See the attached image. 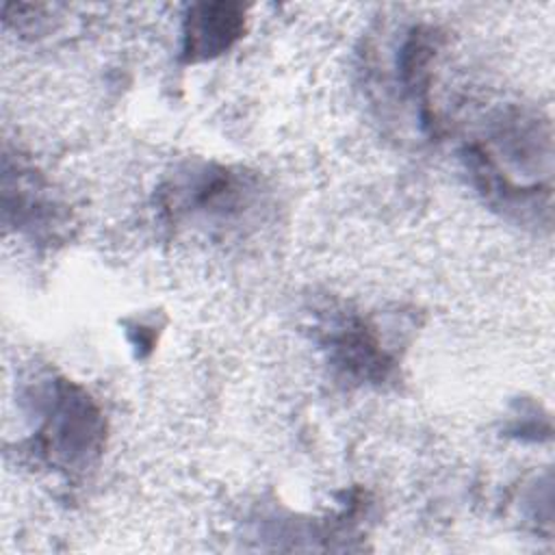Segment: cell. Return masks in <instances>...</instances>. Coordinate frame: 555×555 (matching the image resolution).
Wrapping results in <instances>:
<instances>
[{
    "label": "cell",
    "instance_id": "obj_1",
    "mask_svg": "<svg viewBox=\"0 0 555 555\" xmlns=\"http://www.w3.org/2000/svg\"><path fill=\"white\" fill-rule=\"evenodd\" d=\"M41 438L46 453L54 460H85L100 442L98 412L85 395H78L74 388H63Z\"/></svg>",
    "mask_w": 555,
    "mask_h": 555
},
{
    "label": "cell",
    "instance_id": "obj_2",
    "mask_svg": "<svg viewBox=\"0 0 555 555\" xmlns=\"http://www.w3.org/2000/svg\"><path fill=\"white\" fill-rule=\"evenodd\" d=\"M243 17L230 4L199 7V13L189 17L186 26V59H208L225 48L241 35Z\"/></svg>",
    "mask_w": 555,
    "mask_h": 555
}]
</instances>
